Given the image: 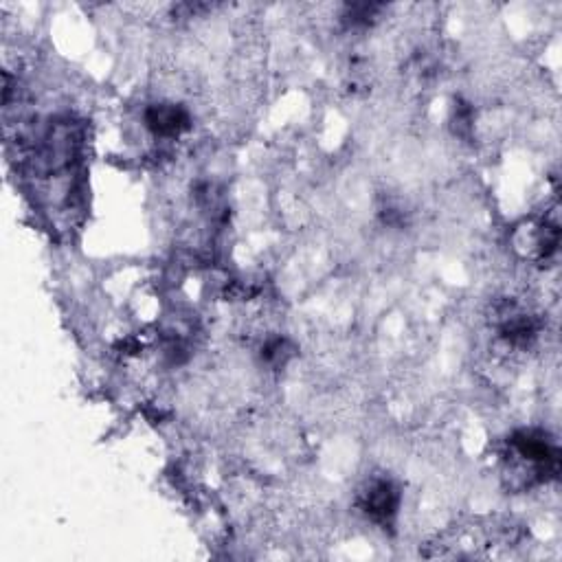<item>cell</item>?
I'll list each match as a JSON object with an SVG mask.
<instances>
[{"instance_id": "2", "label": "cell", "mask_w": 562, "mask_h": 562, "mask_svg": "<svg viewBox=\"0 0 562 562\" xmlns=\"http://www.w3.org/2000/svg\"><path fill=\"white\" fill-rule=\"evenodd\" d=\"M398 505H400V494L393 486L391 481L387 479H380L374 481L372 486L367 488V492L363 494V510L369 516V519L376 521V523H389L393 516L398 512Z\"/></svg>"}, {"instance_id": "3", "label": "cell", "mask_w": 562, "mask_h": 562, "mask_svg": "<svg viewBox=\"0 0 562 562\" xmlns=\"http://www.w3.org/2000/svg\"><path fill=\"white\" fill-rule=\"evenodd\" d=\"M145 123L156 137H178L189 128V115L176 104H156L145 112Z\"/></svg>"}, {"instance_id": "1", "label": "cell", "mask_w": 562, "mask_h": 562, "mask_svg": "<svg viewBox=\"0 0 562 562\" xmlns=\"http://www.w3.org/2000/svg\"><path fill=\"white\" fill-rule=\"evenodd\" d=\"M512 455L516 459V470L530 481H547L556 477L560 470V453L552 440H547L545 433L523 431L516 433L510 440Z\"/></svg>"}]
</instances>
